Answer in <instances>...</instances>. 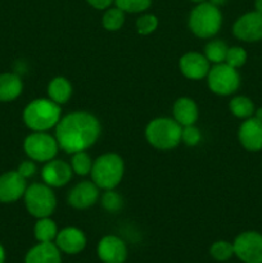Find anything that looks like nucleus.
<instances>
[{
	"mask_svg": "<svg viewBox=\"0 0 262 263\" xmlns=\"http://www.w3.org/2000/svg\"><path fill=\"white\" fill-rule=\"evenodd\" d=\"M100 202H102L103 208L110 213L118 212L123 205L122 197L113 189L105 190V193L100 198Z\"/></svg>",
	"mask_w": 262,
	"mask_h": 263,
	"instance_id": "obj_28",
	"label": "nucleus"
},
{
	"mask_svg": "<svg viewBox=\"0 0 262 263\" xmlns=\"http://www.w3.org/2000/svg\"><path fill=\"white\" fill-rule=\"evenodd\" d=\"M172 113H174V120L179 122L180 125L184 126L195 125L198 120V105L192 98L181 97L174 103L172 107Z\"/></svg>",
	"mask_w": 262,
	"mask_h": 263,
	"instance_id": "obj_19",
	"label": "nucleus"
},
{
	"mask_svg": "<svg viewBox=\"0 0 262 263\" xmlns=\"http://www.w3.org/2000/svg\"><path fill=\"white\" fill-rule=\"evenodd\" d=\"M182 126L174 118L158 117L146 125V141L159 151H171L181 143Z\"/></svg>",
	"mask_w": 262,
	"mask_h": 263,
	"instance_id": "obj_4",
	"label": "nucleus"
},
{
	"mask_svg": "<svg viewBox=\"0 0 262 263\" xmlns=\"http://www.w3.org/2000/svg\"><path fill=\"white\" fill-rule=\"evenodd\" d=\"M102 23L103 27L107 31H110V32L121 30L123 23H125V12L117 7H109L108 9H105V13L103 14Z\"/></svg>",
	"mask_w": 262,
	"mask_h": 263,
	"instance_id": "obj_25",
	"label": "nucleus"
},
{
	"mask_svg": "<svg viewBox=\"0 0 262 263\" xmlns=\"http://www.w3.org/2000/svg\"><path fill=\"white\" fill-rule=\"evenodd\" d=\"M125 174L123 159L116 153H105L92 162L91 181L99 189L110 190L118 186Z\"/></svg>",
	"mask_w": 262,
	"mask_h": 263,
	"instance_id": "obj_3",
	"label": "nucleus"
},
{
	"mask_svg": "<svg viewBox=\"0 0 262 263\" xmlns=\"http://www.w3.org/2000/svg\"><path fill=\"white\" fill-rule=\"evenodd\" d=\"M207 84L213 94L228 97L240 86V76L236 68L226 63L215 64L207 74Z\"/></svg>",
	"mask_w": 262,
	"mask_h": 263,
	"instance_id": "obj_8",
	"label": "nucleus"
},
{
	"mask_svg": "<svg viewBox=\"0 0 262 263\" xmlns=\"http://www.w3.org/2000/svg\"><path fill=\"white\" fill-rule=\"evenodd\" d=\"M55 246L63 253L77 254L86 247V236L84 231L77 228H64L58 231Z\"/></svg>",
	"mask_w": 262,
	"mask_h": 263,
	"instance_id": "obj_17",
	"label": "nucleus"
},
{
	"mask_svg": "<svg viewBox=\"0 0 262 263\" xmlns=\"http://www.w3.org/2000/svg\"><path fill=\"white\" fill-rule=\"evenodd\" d=\"M23 151L33 162L46 163L55 158L59 145L55 136H51L46 131H33L26 136L23 141Z\"/></svg>",
	"mask_w": 262,
	"mask_h": 263,
	"instance_id": "obj_7",
	"label": "nucleus"
},
{
	"mask_svg": "<svg viewBox=\"0 0 262 263\" xmlns=\"http://www.w3.org/2000/svg\"><path fill=\"white\" fill-rule=\"evenodd\" d=\"M27 184L18 171H8L0 175V203H13L25 195Z\"/></svg>",
	"mask_w": 262,
	"mask_h": 263,
	"instance_id": "obj_11",
	"label": "nucleus"
},
{
	"mask_svg": "<svg viewBox=\"0 0 262 263\" xmlns=\"http://www.w3.org/2000/svg\"><path fill=\"white\" fill-rule=\"evenodd\" d=\"M33 235L39 243H49V241L55 240L58 235L57 223L50 217L38 218L33 226Z\"/></svg>",
	"mask_w": 262,
	"mask_h": 263,
	"instance_id": "obj_22",
	"label": "nucleus"
},
{
	"mask_svg": "<svg viewBox=\"0 0 262 263\" xmlns=\"http://www.w3.org/2000/svg\"><path fill=\"white\" fill-rule=\"evenodd\" d=\"M229 46L226 43L221 40H211L204 48V57L208 59L210 63L220 64L225 63L226 53H228Z\"/></svg>",
	"mask_w": 262,
	"mask_h": 263,
	"instance_id": "obj_24",
	"label": "nucleus"
},
{
	"mask_svg": "<svg viewBox=\"0 0 262 263\" xmlns=\"http://www.w3.org/2000/svg\"><path fill=\"white\" fill-rule=\"evenodd\" d=\"M202 140V133L195 125L184 126L181 133V141L188 146H195Z\"/></svg>",
	"mask_w": 262,
	"mask_h": 263,
	"instance_id": "obj_32",
	"label": "nucleus"
},
{
	"mask_svg": "<svg viewBox=\"0 0 262 263\" xmlns=\"http://www.w3.org/2000/svg\"><path fill=\"white\" fill-rule=\"evenodd\" d=\"M247 58H248V54L244 50V48L241 46H231L228 49V53H226L225 63L229 64L233 68H240L246 64Z\"/></svg>",
	"mask_w": 262,
	"mask_h": 263,
	"instance_id": "obj_30",
	"label": "nucleus"
},
{
	"mask_svg": "<svg viewBox=\"0 0 262 263\" xmlns=\"http://www.w3.org/2000/svg\"><path fill=\"white\" fill-rule=\"evenodd\" d=\"M61 105L51 99H33L23 109V122L32 131H48L61 121Z\"/></svg>",
	"mask_w": 262,
	"mask_h": 263,
	"instance_id": "obj_2",
	"label": "nucleus"
},
{
	"mask_svg": "<svg viewBox=\"0 0 262 263\" xmlns=\"http://www.w3.org/2000/svg\"><path fill=\"white\" fill-rule=\"evenodd\" d=\"M254 118H257L258 121H261L262 122V107L258 108V109L254 110V115H253Z\"/></svg>",
	"mask_w": 262,
	"mask_h": 263,
	"instance_id": "obj_36",
	"label": "nucleus"
},
{
	"mask_svg": "<svg viewBox=\"0 0 262 263\" xmlns=\"http://www.w3.org/2000/svg\"><path fill=\"white\" fill-rule=\"evenodd\" d=\"M92 162L94 161L86 153V151H82L72 154L71 163L69 164H71V168L73 171V174L79 175V176H86V175H89L91 172Z\"/></svg>",
	"mask_w": 262,
	"mask_h": 263,
	"instance_id": "obj_26",
	"label": "nucleus"
},
{
	"mask_svg": "<svg viewBox=\"0 0 262 263\" xmlns=\"http://www.w3.org/2000/svg\"><path fill=\"white\" fill-rule=\"evenodd\" d=\"M254 10L262 14V0H254Z\"/></svg>",
	"mask_w": 262,
	"mask_h": 263,
	"instance_id": "obj_35",
	"label": "nucleus"
},
{
	"mask_svg": "<svg viewBox=\"0 0 262 263\" xmlns=\"http://www.w3.org/2000/svg\"><path fill=\"white\" fill-rule=\"evenodd\" d=\"M73 171L71 164L61 159H51L46 162L41 170V179L50 187L66 186L72 179Z\"/></svg>",
	"mask_w": 262,
	"mask_h": 263,
	"instance_id": "obj_13",
	"label": "nucleus"
},
{
	"mask_svg": "<svg viewBox=\"0 0 262 263\" xmlns=\"http://www.w3.org/2000/svg\"><path fill=\"white\" fill-rule=\"evenodd\" d=\"M116 7L125 13H143L152 5V0H115Z\"/></svg>",
	"mask_w": 262,
	"mask_h": 263,
	"instance_id": "obj_29",
	"label": "nucleus"
},
{
	"mask_svg": "<svg viewBox=\"0 0 262 263\" xmlns=\"http://www.w3.org/2000/svg\"><path fill=\"white\" fill-rule=\"evenodd\" d=\"M23 90V82L15 73L0 74V102L8 103L17 99Z\"/></svg>",
	"mask_w": 262,
	"mask_h": 263,
	"instance_id": "obj_20",
	"label": "nucleus"
},
{
	"mask_svg": "<svg viewBox=\"0 0 262 263\" xmlns=\"http://www.w3.org/2000/svg\"><path fill=\"white\" fill-rule=\"evenodd\" d=\"M190 2H193V3H202V2H205V0H190Z\"/></svg>",
	"mask_w": 262,
	"mask_h": 263,
	"instance_id": "obj_39",
	"label": "nucleus"
},
{
	"mask_svg": "<svg viewBox=\"0 0 262 263\" xmlns=\"http://www.w3.org/2000/svg\"><path fill=\"white\" fill-rule=\"evenodd\" d=\"M49 99L57 104H66L72 95V85L66 77L57 76L48 85Z\"/></svg>",
	"mask_w": 262,
	"mask_h": 263,
	"instance_id": "obj_21",
	"label": "nucleus"
},
{
	"mask_svg": "<svg viewBox=\"0 0 262 263\" xmlns=\"http://www.w3.org/2000/svg\"><path fill=\"white\" fill-rule=\"evenodd\" d=\"M229 109H230V112L235 117L241 118V120H247L249 117H253L256 108H254V104L251 98L244 97V95H238V97H234L230 100V103H229Z\"/></svg>",
	"mask_w": 262,
	"mask_h": 263,
	"instance_id": "obj_23",
	"label": "nucleus"
},
{
	"mask_svg": "<svg viewBox=\"0 0 262 263\" xmlns=\"http://www.w3.org/2000/svg\"><path fill=\"white\" fill-rule=\"evenodd\" d=\"M234 254L244 263H262V234L244 231L233 243Z\"/></svg>",
	"mask_w": 262,
	"mask_h": 263,
	"instance_id": "obj_9",
	"label": "nucleus"
},
{
	"mask_svg": "<svg viewBox=\"0 0 262 263\" xmlns=\"http://www.w3.org/2000/svg\"><path fill=\"white\" fill-rule=\"evenodd\" d=\"M25 205L27 212L36 218L50 217L57 207V198L53 189L45 182H35L26 189Z\"/></svg>",
	"mask_w": 262,
	"mask_h": 263,
	"instance_id": "obj_6",
	"label": "nucleus"
},
{
	"mask_svg": "<svg viewBox=\"0 0 262 263\" xmlns=\"http://www.w3.org/2000/svg\"><path fill=\"white\" fill-rule=\"evenodd\" d=\"M135 26L139 35H151L158 27V18L154 14H143L136 20Z\"/></svg>",
	"mask_w": 262,
	"mask_h": 263,
	"instance_id": "obj_31",
	"label": "nucleus"
},
{
	"mask_svg": "<svg viewBox=\"0 0 262 263\" xmlns=\"http://www.w3.org/2000/svg\"><path fill=\"white\" fill-rule=\"evenodd\" d=\"M5 262V252L4 248L0 246V263H4Z\"/></svg>",
	"mask_w": 262,
	"mask_h": 263,
	"instance_id": "obj_38",
	"label": "nucleus"
},
{
	"mask_svg": "<svg viewBox=\"0 0 262 263\" xmlns=\"http://www.w3.org/2000/svg\"><path fill=\"white\" fill-rule=\"evenodd\" d=\"M204 54L189 51L184 54L179 61L180 72L189 80H202L207 77L211 66Z\"/></svg>",
	"mask_w": 262,
	"mask_h": 263,
	"instance_id": "obj_14",
	"label": "nucleus"
},
{
	"mask_svg": "<svg viewBox=\"0 0 262 263\" xmlns=\"http://www.w3.org/2000/svg\"><path fill=\"white\" fill-rule=\"evenodd\" d=\"M188 25L197 37H213L222 26V14L220 8L210 2L198 3L197 7L193 8L190 12Z\"/></svg>",
	"mask_w": 262,
	"mask_h": 263,
	"instance_id": "obj_5",
	"label": "nucleus"
},
{
	"mask_svg": "<svg viewBox=\"0 0 262 263\" xmlns=\"http://www.w3.org/2000/svg\"><path fill=\"white\" fill-rule=\"evenodd\" d=\"M233 33L244 43H257L262 40V14L248 12L240 15L233 25Z\"/></svg>",
	"mask_w": 262,
	"mask_h": 263,
	"instance_id": "obj_10",
	"label": "nucleus"
},
{
	"mask_svg": "<svg viewBox=\"0 0 262 263\" xmlns=\"http://www.w3.org/2000/svg\"><path fill=\"white\" fill-rule=\"evenodd\" d=\"M99 199V187L92 181H82L74 185L68 194V204L76 210H87Z\"/></svg>",
	"mask_w": 262,
	"mask_h": 263,
	"instance_id": "obj_15",
	"label": "nucleus"
},
{
	"mask_svg": "<svg viewBox=\"0 0 262 263\" xmlns=\"http://www.w3.org/2000/svg\"><path fill=\"white\" fill-rule=\"evenodd\" d=\"M240 145L248 152L262 151V122L254 117H249L240 125L238 131Z\"/></svg>",
	"mask_w": 262,
	"mask_h": 263,
	"instance_id": "obj_16",
	"label": "nucleus"
},
{
	"mask_svg": "<svg viewBox=\"0 0 262 263\" xmlns=\"http://www.w3.org/2000/svg\"><path fill=\"white\" fill-rule=\"evenodd\" d=\"M226 2H228V0H210V3H212L213 5H216V7H220V5H223Z\"/></svg>",
	"mask_w": 262,
	"mask_h": 263,
	"instance_id": "obj_37",
	"label": "nucleus"
},
{
	"mask_svg": "<svg viewBox=\"0 0 262 263\" xmlns=\"http://www.w3.org/2000/svg\"><path fill=\"white\" fill-rule=\"evenodd\" d=\"M100 136V122L94 115L77 110L61 118L55 126V139L62 151L68 154L94 145Z\"/></svg>",
	"mask_w": 262,
	"mask_h": 263,
	"instance_id": "obj_1",
	"label": "nucleus"
},
{
	"mask_svg": "<svg viewBox=\"0 0 262 263\" xmlns=\"http://www.w3.org/2000/svg\"><path fill=\"white\" fill-rule=\"evenodd\" d=\"M18 174L21 176H23L25 179H30L33 175L36 174V164L32 159H28V161H23L22 163L18 166Z\"/></svg>",
	"mask_w": 262,
	"mask_h": 263,
	"instance_id": "obj_33",
	"label": "nucleus"
},
{
	"mask_svg": "<svg viewBox=\"0 0 262 263\" xmlns=\"http://www.w3.org/2000/svg\"><path fill=\"white\" fill-rule=\"evenodd\" d=\"M87 4L91 5L94 9L98 10H105L115 3V0H86Z\"/></svg>",
	"mask_w": 262,
	"mask_h": 263,
	"instance_id": "obj_34",
	"label": "nucleus"
},
{
	"mask_svg": "<svg viewBox=\"0 0 262 263\" xmlns=\"http://www.w3.org/2000/svg\"><path fill=\"white\" fill-rule=\"evenodd\" d=\"M210 254L213 259L218 262H226L234 256V246L233 243H229L226 240H218L211 246Z\"/></svg>",
	"mask_w": 262,
	"mask_h": 263,
	"instance_id": "obj_27",
	"label": "nucleus"
},
{
	"mask_svg": "<svg viewBox=\"0 0 262 263\" xmlns=\"http://www.w3.org/2000/svg\"><path fill=\"white\" fill-rule=\"evenodd\" d=\"M61 251L55 243H39L27 252L25 263H61Z\"/></svg>",
	"mask_w": 262,
	"mask_h": 263,
	"instance_id": "obj_18",
	"label": "nucleus"
},
{
	"mask_svg": "<svg viewBox=\"0 0 262 263\" xmlns=\"http://www.w3.org/2000/svg\"><path fill=\"white\" fill-rule=\"evenodd\" d=\"M97 253L103 263H123L127 258V247L118 236L107 235L98 243Z\"/></svg>",
	"mask_w": 262,
	"mask_h": 263,
	"instance_id": "obj_12",
	"label": "nucleus"
}]
</instances>
